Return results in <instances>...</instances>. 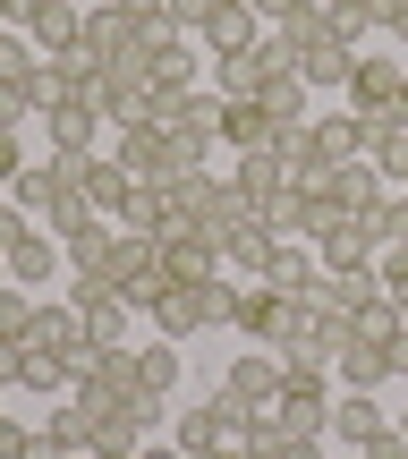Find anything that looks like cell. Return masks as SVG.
I'll list each match as a JSON object with an SVG mask.
<instances>
[{
    "label": "cell",
    "mask_w": 408,
    "mask_h": 459,
    "mask_svg": "<svg viewBox=\"0 0 408 459\" xmlns=\"http://www.w3.org/2000/svg\"><path fill=\"white\" fill-rule=\"evenodd\" d=\"M230 298H239V281H196V290H162V307H153V341H204V332L230 324Z\"/></svg>",
    "instance_id": "obj_1"
},
{
    "label": "cell",
    "mask_w": 408,
    "mask_h": 459,
    "mask_svg": "<svg viewBox=\"0 0 408 459\" xmlns=\"http://www.w3.org/2000/svg\"><path fill=\"white\" fill-rule=\"evenodd\" d=\"M256 459H332V451H324V434H273V426H264Z\"/></svg>",
    "instance_id": "obj_36"
},
{
    "label": "cell",
    "mask_w": 408,
    "mask_h": 459,
    "mask_svg": "<svg viewBox=\"0 0 408 459\" xmlns=\"http://www.w3.org/2000/svg\"><path fill=\"white\" fill-rule=\"evenodd\" d=\"M315 273H324V264H315V247L307 238H273V255H264V290H273V298H307V281Z\"/></svg>",
    "instance_id": "obj_18"
},
{
    "label": "cell",
    "mask_w": 408,
    "mask_h": 459,
    "mask_svg": "<svg viewBox=\"0 0 408 459\" xmlns=\"http://www.w3.org/2000/svg\"><path fill=\"white\" fill-rule=\"evenodd\" d=\"M273 136H281V119L264 111L256 94L221 102V153H273Z\"/></svg>",
    "instance_id": "obj_13"
},
{
    "label": "cell",
    "mask_w": 408,
    "mask_h": 459,
    "mask_svg": "<svg viewBox=\"0 0 408 459\" xmlns=\"http://www.w3.org/2000/svg\"><path fill=\"white\" fill-rule=\"evenodd\" d=\"M111 238H119V221H77V230H68V238H60V255H68V273H102V264H111Z\"/></svg>",
    "instance_id": "obj_27"
},
{
    "label": "cell",
    "mask_w": 408,
    "mask_h": 459,
    "mask_svg": "<svg viewBox=\"0 0 408 459\" xmlns=\"http://www.w3.org/2000/svg\"><path fill=\"white\" fill-rule=\"evenodd\" d=\"M60 162H68V179H77V196L85 204H94V213L102 221H119V204H128V162H119V153H60Z\"/></svg>",
    "instance_id": "obj_6"
},
{
    "label": "cell",
    "mask_w": 408,
    "mask_h": 459,
    "mask_svg": "<svg viewBox=\"0 0 408 459\" xmlns=\"http://www.w3.org/2000/svg\"><path fill=\"white\" fill-rule=\"evenodd\" d=\"M383 17H375V0H324V43H341V51H366V34H375Z\"/></svg>",
    "instance_id": "obj_26"
},
{
    "label": "cell",
    "mask_w": 408,
    "mask_h": 459,
    "mask_svg": "<svg viewBox=\"0 0 408 459\" xmlns=\"http://www.w3.org/2000/svg\"><path fill=\"white\" fill-rule=\"evenodd\" d=\"M170 196H179V221L213 230V238L247 221V196H239V179H230V162H221V170H187V179L170 187Z\"/></svg>",
    "instance_id": "obj_3"
},
{
    "label": "cell",
    "mask_w": 408,
    "mask_h": 459,
    "mask_svg": "<svg viewBox=\"0 0 408 459\" xmlns=\"http://www.w3.org/2000/svg\"><path fill=\"white\" fill-rule=\"evenodd\" d=\"M273 43L290 51V60H307V51L324 43V0H298V9H290V17L273 26Z\"/></svg>",
    "instance_id": "obj_30"
},
{
    "label": "cell",
    "mask_w": 408,
    "mask_h": 459,
    "mask_svg": "<svg viewBox=\"0 0 408 459\" xmlns=\"http://www.w3.org/2000/svg\"><path fill=\"white\" fill-rule=\"evenodd\" d=\"M179 375H187L179 341H145V349H136V383H145L153 400H170V392H179Z\"/></svg>",
    "instance_id": "obj_29"
},
{
    "label": "cell",
    "mask_w": 408,
    "mask_h": 459,
    "mask_svg": "<svg viewBox=\"0 0 408 459\" xmlns=\"http://www.w3.org/2000/svg\"><path fill=\"white\" fill-rule=\"evenodd\" d=\"M34 451V426H17L9 409H0V459H26Z\"/></svg>",
    "instance_id": "obj_38"
},
{
    "label": "cell",
    "mask_w": 408,
    "mask_h": 459,
    "mask_svg": "<svg viewBox=\"0 0 408 459\" xmlns=\"http://www.w3.org/2000/svg\"><path fill=\"white\" fill-rule=\"evenodd\" d=\"M34 68H43V51H34V34L0 26V85H34Z\"/></svg>",
    "instance_id": "obj_34"
},
{
    "label": "cell",
    "mask_w": 408,
    "mask_h": 459,
    "mask_svg": "<svg viewBox=\"0 0 408 459\" xmlns=\"http://www.w3.org/2000/svg\"><path fill=\"white\" fill-rule=\"evenodd\" d=\"M68 187H77V179H68V162L51 153V162H26V170L9 179V204H17V213H43V221H51V204H60Z\"/></svg>",
    "instance_id": "obj_17"
},
{
    "label": "cell",
    "mask_w": 408,
    "mask_h": 459,
    "mask_svg": "<svg viewBox=\"0 0 408 459\" xmlns=\"http://www.w3.org/2000/svg\"><path fill=\"white\" fill-rule=\"evenodd\" d=\"M383 34H400V43H408V9H400V17H392V26H383Z\"/></svg>",
    "instance_id": "obj_46"
},
{
    "label": "cell",
    "mask_w": 408,
    "mask_h": 459,
    "mask_svg": "<svg viewBox=\"0 0 408 459\" xmlns=\"http://www.w3.org/2000/svg\"><path fill=\"white\" fill-rule=\"evenodd\" d=\"M264 34H273V26H264L247 0H230V9H213V17H204V51H213V60H239V51H256Z\"/></svg>",
    "instance_id": "obj_15"
},
{
    "label": "cell",
    "mask_w": 408,
    "mask_h": 459,
    "mask_svg": "<svg viewBox=\"0 0 408 459\" xmlns=\"http://www.w3.org/2000/svg\"><path fill=\"white\" fill-rule=\"evenodd\" d=\"M392 119H400V128H408V77H400V111H392Z\"/></svg>",
    "instance_id": "obj_47"
},
{
    "label": "cell",
    "mask_w": 408,
    "mask_h": 459,
    "mask_svg": "<svg viewBox=\"0 0 408 459\" xmlns=\"http://www.w3.org/2000/svg\"><path fill=\"white\" fill-rule=\"evenodd\" d=\"M34 434H43V443L60 451V459H85V451L102 443V409H94V400H77V392H68V400H51V417H43Z\"/></svg>",
    "instance_id": "obj_10"
},
{
    "label": "cell",
    "mask_w": 408,
    "mask_h": 459,
    "mask_svg": "<svg viewBox=\"0 0 408 459\" xmlns=\"http://www.w3.org/2000/svg\"><path fill=\"white\" fill-rule=\"evenodd\" d=\"M136 459H187L179 443H145V451H136Z\"/></svg>",
    "instance_id": "obj_45"
},
{
    "label": "cell",
    "mask_w": 408,
    "mask_h": 459,
    "mask_svg": "<svg viewBox=\"0 0 408 459\" xmlns=\"http://www.w3.org/2000/svg\"><path fill=\"white\" fill-rule=\"evenodd\" d=\"M375 298H383V273H375V264H341V273H315V281H307V307L332 315V324L366 315Z\"/></svg>",
    "instance_id": "obj_5"
},
{
    "label": "cell",
    "mask_w": 408,
    "mask_h": 459,
    "mask_svg": "<svg viewBox=\"0 0 408 459\" xmlns=\"http://www.w3.org/2000/svg\"><path fill=\"white\" fill-rule=\"evenodd\" d=\"M26 332H34V290H17V281H0V341H26Z\"/></svg>",
    "instance_id": "obj_35"
},
{
    "label": "cell",
    "mask_w": 408,
    "mask_h": 459,
    "mask_svg": "<svg viewBox=\"0 0 408 459\" xmlns=\"http://www.w3.org/2000/svg\"><path fill=\"white\" fill-rule=\"evenodd\" d=\"M256 102H264V111L281 119V128H307V119H315V111H307L315 94H307V77H298V68H290V77H273V85H264Z\"/></svg>",
    "instance_id": "obj_33"
},
{
    "label": "cell",
    "mask_w": 408,
    "mask_h": 459,
    "mask_svg": "<svg viewBox=\"0 0 408 459\" xmlns=\"http://www.w3.org/2000/svg\"><path fill=\"white\" fill-rule=\"evenodd\" d=\"M26 119H34V94H26V85H0V128H26Z\"/></svg>",
    "instance_id": "obj_37"
},
{
    "label": "cell",
    "mask_w": 408,
    "mask_h": 459,
    "mask_svg": "<svg viewBox=\"0 0 408 459\" xmlns=\"http://www.w3.org/2000/svg\"><path fill=\"white\" fill-rule=\"evenodd\" d=\"M230 179H239L247 213H264V204L290 187V162H281V153H230Z\"/></svg>",
    "instance_id": "obj_21"
},
{
    "label": "cell",
    "mask_w": 408,
    "mask_h": 459,
    "mask_svg": "<svg viewBox=\"0 0 408 459\" xmlns=\"http://www.w3.org/2000/svg\"><path fill=\"white\" fill-rule=\"evenodd\" d=\"M298 77H307V94H349V77H358V51H341V43H315L307 60H298Z\"/></svg>",
    "instance_id": "obj_23"
},
{
    "label": "cell",
    "mask_w": 408,
    "mask_h": 459,
    "mask_svg": "<svg viewBox=\"0 0 408 459\" xmlns=\"http://www.w3.org/2000/svg\"><path fill=\"white\" fill-rule=\"evenodd\" d=\"M0 281H9V247H0Z\"/></svg>",
    "instance_id": "obj_48"
},
{
    "label": "cell",
    "mask_w": 408,
    "mask_h": 459,
    "mask_svg": "<svg viewBox=\"0 0 408 459\" xmlns=\"http://www.w3.org/2000/svg\"><path fill=\"white\" fill-rule=\"evenodd\" d=\"M247 9H256V17H264V26H281V17H290V9H298V0H247Z\"/></svg>",
    "instance_id": "obj_42"
},
{
    "label": "cell",
    "mask_w": 408,
    "mask_h": 459,
    "mask_svg": "<svg viewBox=\"0 0 408 459\" xmlns=\"http://www.w3.org/2000/svg\"><path fill=\"white\" fill-rule=\"evenodd\" d=\"M315 145H324V162H366V119L341 102V111L315 119Z\"/></svg>",
    "instance_id": "obj_24"
},
{
    "label": "cell",
    "mask_w": 408,
    "mask_h": 459,
    "mask_svg": "<svg viewBox=\"0 0 408 459\" xmlns=\"http://www.w3.org/2000/svg\"><path fill=\"white\" fill-rule=\"evenodd\" d=\"M17 230H26V213H17V204H0V247H9Z\"/></svg>",
    "instance_id": "obj_44"
},
{
    "label": "cell",
    "mask_w": 408,
    "mask_h": 459,
    "mask_svg": "<svg viewBox=\"0 0 408 459\" xmlns=\"http://www.w3.org/2000/svg\"><path fill=\"white\" fill-rule=\"evenodd\" d=\"M77 51H85L94 68L119 60V51H136V17L119 9V0H94V9H85V43H77Z\"/></svg>",
    "instance_id": "obj_16"
},
{
    "label": "cell",
    "mask_w": 408,
    "mask_h": 459,
    "mask_svg": "<svg viewBox=\"0 0 408 459\" xmlns=\"http://www.w3.org/2000/svg\"><path fill=\"white\" fill-rule=\"evenodd\" d=\"M400 77H408V68L400 60H383V51H358V77H349V111H358V119H392L400 111Z\"/></svg>",
    "instance_id": "obj_8"
},
{
    "label": "cell",
    "mask_w": 408,
    "mask_h": 459,
    "mask_svg": "<svg viewBox=\"0 0 408 459\" xmlns=\"http://www.w3.org/2000/svg\"><path fill=\"white\" fill-rule=\"evenodd\" d=\"M162 273H170V290H196V281H221V238L196 221H179L162 238Z\"/></svg>",
    "instance_id": "obj_7"
},
{
    "label": "cell",
    "mask_w": 408,
    "mask_h": 459,
    "mask_svg": "<svg viewBox=\"0 0 408 459\" xmlns=\"http://www.w3.org/2000/svg\"><path fill=\"white\" fill-rule=\"evenodd\" d=\"M383 426H392V417H383L375 392H341V400H332V426H324V434H341V451H366Z\"/></svg>",
    "instance_id": "obj_20"
},
{
    "label": "cell",
    "mask_w": 408,
    "mask_h": 459,
    "mask_svg": "<svg viewBox=\"0 0 408 459\" xmlns=\"http://www.w3.org/2000/svg\"><path fill=\"white\" fill-rule=\"evenodd\" d=\"M400 375H408V358H400Z\"/></svg>",
    "instance_id": "obj_50"
},
{
    "label": "cell",
    "mask_w": 408,
    "mask_h": 459,
    "mask_svg": "<svg viewBox=\"0 0 408 459\" xmlns=\"http://www.w3.org/2000/svg\"><path fill=\"white\" fill-rule=\"evenodd\" d=\"M119 230H136V238H170V230H179V196L136 179V187H128V204H119Z\"/></svg>",
    "instance_id": "obj_19"
},
{
    "label": "cell",
    "mask_w": 408,
    "mask_h": 459,
    "mask_svg": "<svg viewBox=\"0 0 408 459\" xmlns=\"http://www.w3.org/2000/svg\"><path fill=\"white\" fill-rule=\"evenodd\" d=\"M221 392L247 400V409H273V392H281V358H273V349H247V358H230V366H221Z\"/></svg>",
    "instance_id": "obj_14"
},
{
    "label": "cell",
    "mask_w": 408,
    "mask_h": 459,
    "mask_svg": "<svg viewBox=\"0 0 408 459\" xmlns=\"http://www.w3.org/2000/svg\"><path fill=\"white\" fill-rule=\"evenodd\" d=\"M128 17H170V0H119Z\"/></svg>",
    "instance_id": "obj_43"
},
{
    "label": "cell",
    "mask_w": 408,
    "mask_h": 459,
    "mask_svg": "<svg viewBox=\"0 0 408 459\" xmlns=\"http://www.w3.org/2000/svg\"><path fill=\"white\" fill-rule=\"evenodd\" d=\"M102 281H111V290L128 298L136 315H153V307H162V290H170V273H162V238H136V230H119V238H111V264H102Z\"/></svg>",
    "instance_id": "obj_2"
},
{
    "label": "cell",
    "mask_w": 408,
    "mask_h": 459,
    "mask_svg": "<svg viewBox=\"0 0 408 459\" xmlns=\"http://www.w3.org/2000/svg\"><path fill=\"white\" fill-rule=\"evenodd\" d=\"M17 392H43V400H68V366L51 349H17Z\"/></svg>",
    "instance_id": "obj_32"
},
{
    "label": "cell",
    "mask_w": 408,
    "mask_h": 459,
    "mask_svg": "<svg viewBox=\"0 0 408 459\" xmlns=\"http://www.w3.org/2000/svg\"><path fill=\"white\" fill-rule=\"evenodd\" d=\"M273 315H281V298L264 290V281H247V290L230 298V332H247V341H264V332H273Z\"/></svg>",
    "instance_id": "obj_31"
},
{
    "label": "cell",
    "mask_w": 408,
    "mask_h": 459,
    "mask_svg": "<svg viewBox=\"0 0 408 459\" xmlns=\"http://www.w3.org/2000/svg\"><path fill=\"white\" fill-rule=\"evenodd\" d=\"M392 375H400V358H392V349L358 341V332L341 324V349H332V383H341V392H383Z\"/></svg>",
    "instance_id": "obj_9"
},
{
    "label": "cell",
    "mask_w": 408,
    "mask_h": 459,
    "mask_svg": "<svg viewBox=\"0 0 408 459\" xmlns=\"http://www.w3.org/2000/svg\"><path fill=\"white\" fill-rule=\"evenodd\" d=\"M358 459H408V434H400V417H392V426H383V434H375V443H366Z\"/></svg>",
    "instance_id": "obj_39"
},
{
    "label": "cell",
    "mask_w": 408,
    "mask_h": 459,
    "mask_svg": "<svg viewBox=\"0 0 408 459\" xmlns=\"http://www.w3.org/2000/svg\"><path fill=\"white\" fill-rule=\"evenodd\" d=\"M17 170H26V153H17V136H9V128H0V187H9V179H17Z\"/></svg>",
    "instance_id": "obj_40"
},
{
    "label": "cell",
    "mask_w": 408,
    "mask_h": 459,
    "mask_svg": "<svg viewBox=\"0 0 408 459\" xmlns=\"http://www.w3.org/2000/svg\"><path fill=\"white\" fill-rule=\"evenodd\" d=\"M256 349H273V358H332V349H341V324H332V315H315L307 298H281L273 332H264Z\"/></svg>",
    "instance_id": "obj_4"
},
{
    "label": "cell",
    "mask_w": 408,
    "mask_h": 459,
    "mask_svg": "<svg viewBox=\"0 0 408 459\" xmlns=\"http://www.w3.org/2000/svg\"><path fill=\"white\" fill-rule=\"evenodd\" d=\"M43 136H51V153H94V145H102V111H94V94H68L60 111H43Z\"/></svg>",
    "instance_id": "obj_12"
},
{
    "label": "cell",
    "mask_w": 408,
    "mask_h": 459,
    "mask_svg": "<svg viewBox=\"0 0 408 459\" xmlns=\"http://www.w3.org/2000/svg\"><path fill=\"white\" fill-rule=\"evenodd\" d=\"M34 9L43 0H0V26H34Z\"/></svg>",
    "instance_id": "obj_41"
},
{
    "label": "cell",
    "mask_w": 408,
    "mask_h": 459,
    "mask_svg": "<svg viewBox=\"0 0 408 459\" xmlns=\"http://www.w3.org/2000/svg\"><path fill=\"white\" fill-rule=\"evenodd\" d=\"M400 434H408V417H400Z\"/></svg>",
    "instance_id": "obj_49"
},
{
    "label": "cell",
    "mask_w": 408,
    "mask_h": 459,
    "mask_svg": "<svg viewBox=\"0 0 408 459\" xmlns=\"http://www.w3.org/2000/svg\"><path fill=\"white\" fill-rule=\"evenodd\" d=\"M60 264H68V255H60V238H51L43 221H26V230L9 238V281H17V290H43Z\"/></svg>",
    "instance_id": "obj_11"
},
{
    "label": "cell",
    "mask_w": 408,
    "mask_h": 459,
    "mask_svg": "<svg viewBox=\"0 0 408 459\" xmlns=\"http://www.w3.org/2000/svg\"><path fill=\"white\" fill-rule=\"evenodd\" d=\"M264 255H273V230H264L256 213H247L239 230H221V273H247V281H256Z\"/></svg>",
    "instance_id": "obj_25"
},
{
    "label": "cell",
    "mask_w": 408,
    "mask_h": 459,
    "mask_svg": "<svg viewBox=\"0 0 408 459\" xmlns=\"http://www.w3.org/2000/svg\"><path fill=\"white\" fill-rule=\"evenodd\" d=\"M26 34H34V51H43V60H68V51L85 43V9H68V0H43Z\"/></svg>",
    "instance_id": "obj_22"
},
{
    "label": "cell",
    "mask_w": 408,
    "mask_h": 459,
    "mask_svg": "<svg viewBox=\"0 0 408 459\" xmlns=\"http://www.w3.org/2000/svg\"><path fill=\"white\" fill-rule=\"evenodd\" d=\"M366 162H375L392 187H408V128L400 119H366Z\"/></svg>",
    "instance_id": "obj_28"
}]
</instances>
